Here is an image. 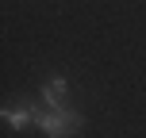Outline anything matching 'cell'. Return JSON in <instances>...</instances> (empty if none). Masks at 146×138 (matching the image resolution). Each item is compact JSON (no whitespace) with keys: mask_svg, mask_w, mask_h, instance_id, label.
<instances>
[{"mask_svg":"<svg viewBox=\"0 0 146 138\" xmlns=\"http://www.w3.org/2000/svg\"><path fill=\"white\" fill-rule=\"evenodd\" d=\"M66 96H69V81H66V77H46V81H42V100H46V108H62Z\"/></svg>","mask_w":146,"mask_h":138,"instance_id":"obj_1","label":"cell"},{"mask_svg":"<svg viewBox=\"0 0 146 138\" xmlns=\"http://www.w3.org/2000/svg\"><path fill=\"white\" fill-rule=\"evenodd\" d=\"M0 123L12 127V131H27L31 127V104H23V108H0Z\"/></svg>","mask_w":146,"mask_h":138,"instance_id":"obj_2","label":"cell"}]
</instances>
